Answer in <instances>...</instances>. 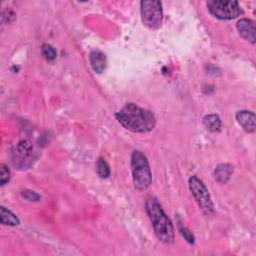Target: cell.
<instances>
[{"mask_svg":"<svg viewBox=\"0 0 256 256\" xmlns=\"http://www.w3.org/2000/svg\"><path fill=\"white\" fill-rule=\"evenodd\" d=\"M142 22L148 28L155 30L161 26L163 19L162 3L157 0H144L140 2Z\"/></svg>","mask_w":256,"mask_h":256,"instance_id":"5b68a950","label":"cell"},{"mask_svg":"<svg viewBox=\"0 0 256 256\" xmlns=\"http://www.w3.org/2000/svg\"><path fill=\"white\" fill-rule=\"evenodd\" d=\"M33 154L32 143L28 140H23L18 143L13 151V163L20 168L30 165V159Z\"/></svg>","mask_w":256,"mask_h":256,"instance_id":"52a82bcc","label":"cell"},{"mask_svg":"<svg viewBox=\"0 0 256 256\" xmlns=\"http://www.w3.org/2000/svg\"><path fill=\"white\" fill-rule=\"evenodd\" d=\"M237 30L239 34L252 44L255 43V24L252 20L242 18L237 22Z\"/></svg>","mask_w":256,"mask_h":256,"instance_id":"ba28073f","label":"cell"},{"mask_svg":"<svg viewBox=\"0 0 256 256\" xmlns=\"http://www.w3.org/2000/svg\"><path fill=\"white\" fill-rule=\"evenodd\" d=\"M10 180V171L5 164L0 165V184L4 186Z\"/></svg>","mask_w":256,"mask_h":256,"instance_id":"2e32d148","label":"cell"},{"mask_svg":"<svg viewBox=\"0 0 256 256\" xmlns=\"http://www.w3.org/2000/svg\"><path fill=\"white\" fill-rule=\"evenodd\" d=\"M0 219L1 224L7 226H17L20 223L18 217L12 211L5 208L4 206L0 208Z\"/></svg>","mask_w":256,"mask_h":256,"instance_id":"7c38bea8","label":"cell"},{"mask_svg":"<svg viewBox=\"0 0 256 256\" xmlns=\"http://www.w3.org/2000/svg\"><path fill=\"white\" fill-rule=\"evenodd\" d=\"M209 12L221 20H231L240 16L243 11L237 1L232 0H210L207 3Z\"/></svg>","mask_w":256,"mask_h":256,"instance_id":"277c9868","label":"cell"},{"mask_svg":"<svg viewBox=\"0 0 256 256\" xmlns=\"http://www.w3.org/2000/svg\"><path fill=\"white\" fill-rule=\"evenodd\" d=\"M203 123L204 126L211 132H218L222 127V121L216 114L206 115L203 119Z\"/></svg>","mask_w":256,"mask_h":256,"instance_id":"4fadbf2b","label":"cell"},{"mask_svg":"<svg viewBox=\"0 0 256 256\" xmlns=\"http://www.w3.org/2000/svg\"><path fill=\"white\" fill-rule=\"evenodd\" d=\"M115 117L123 127L136 133L150 132L156 125L154 113L141 108L135 103H127L124 105L115 114Z\"/></svg>","mask_w":256,"mask_h":256,"instance_id":"6da1fadb","label":"cell"},{"mask_svg":"<svg viewBox=\"0 0 256 256\" xmlns=\"http://www.w3.org/2000/svg\"><path fill=\"white\" fill-rule=\"evenodd\" d=\"M131 168L133 183L137 190H146L152 182V174L146 156L139 150H135L131 155Z\"/></svg>","mask_w":256,"mask_h":256,"instance_id":"3957f363","label":"cell"},{"mask_svg":"<svg viewBox=\"0 0 256 256\" xmlns=\"http://www.w3.org/2000/svg\"><path fill=\"white\" fill-rule=\"evenodd\" d=\"M189 189L201 211L205 215H212L214 213V205L210 194L204 183L197 176L190 177Z\"/></svg>","mask_w":256,"mask_h":256,"instance_id":"8992f818","label":"cell"},{"mask_svg":"<svg viewBox=\"0 0 256 256\" xmlns=\"http://www.w3.org/2000/svg\"><path fill=\"white\" fill-rule=\"evenodd\" d=\"M15 18H16V15L12 10L7 9V10L2 11V23L3 24H5V22L6 23L13 22L15 20Z\"/></svg>","mask_w":256,"mask_h":256,"instance_id":"e0dca14e","label":"cell"},{"mask_svg":"<svg viewBox=\"0 0 256 256\" xmlns=\"http://www.w3.org/2000/svg\"><path fill=\"white\" fill-rule=\"evenodd\" d=\"M89 61L92 69L96 73H102L107 65V59L105 54L99 50H93L90 53Z\"/></svg>","mask_w":256,"mask_h":256,"instance_id":"30bf717a","label":"cell"},{"mask_svg":"<svg viewBox=\"0 0 256 256\" xmlns=\"http://www.w3.org/2000/svg\"><path fill=\"white\" fill-rule=\"evenodd\" d=\"M41 53L47 61H53L57 56L55 48L50 44H43L41 47Z\"/></svg>","mask_w":256,"mask_h":256,"instance_id":"9a60e30c","label":"cell"},{"mask_svg":"<svg viewBox=\"0 0 256 256\" xmlns=\"http://www.w3.org/2000/svg\"><path fill=\"white\" fill-rule=\"evenodd\" d=\"M237 122L247 132H253L256 127V117L252 111L240 110L236 113Z\"/></svg>","mask_w":256,"mask_h":256,"instance_id":"9c48e42d","label":"cell"},{"mask_svg":"<svg viewBox=\"0 0 256 256\" xmlns=\"http://www.w3.org/2000/svg\"><path fill=\"white\" fill-rule=\"evenodd\" d=\"M233 166L231 164H219L214 170L215 180L220 184H226L233 174Z\"/></svg>","mask_w":256,"mask_h":256,"instance_id":"8fae6325","label":"cell"},{"mask_svg":"<svg viewBox=\"0 0 256 256\" xmlns=\"http://www.w3.org/2000/svg\"><path fill=\"white\" fill-rule=\"evenodd\" d=\"M96 171L97 174L99 175V177L101 178H107L110 175V168L109 165L107 164V162L105 161V159L103 158H99L96 164Z\"/></svg>","mask_w":256,"mask_h":256,"instance_id":"5bb4252c","label":"cell"},{"mask_svg":"<svg viewBox=\"0 0 256 256\" xmlns=\"http://www.w3.org/2000/svg\"><path fill=\"white\" fill-rule=\"evenodd\" d=\"M180 232L188 243H190V244L194 243V237H193L192 233H190L185 227H180Z\"/></svg>","mask_w":256,"mask_h":256,"instance_id":"d6986e66","label":"cell"},{"mask_svg":"<svg viewBox=\"0 0 256 256\" xmlns=\"http://www.w3.org/2000/svg\"><path fill=\"white\" fill-rule=\"evenodd\" d=\"M145 208L157 238L165 244H173L175 240L173 224L158 200L155 197H150L145 203Z\"/></svg>","mask_w":256,"mask_h":256,"instance_id":"7a4b0ae2","label":"cell"},{"mask_svg":"<svg viewBox=\"0 0 256 256\" xmlns=\"http://www.w3.org/2000/svg\"><path fill=\"white\" fill-rule=\"evenodd\" d=\"M21 195H22L25 199H27V200H29V201H34V202H36V201H39V200L41 199V197H40L39 194H37L36 192L31 191V190H24V191L21 192Z\"/></svg>","mask_w":256,"mask_h":256,"instance_id":"ac0fdd59","label":"cell"}]
</instances>
